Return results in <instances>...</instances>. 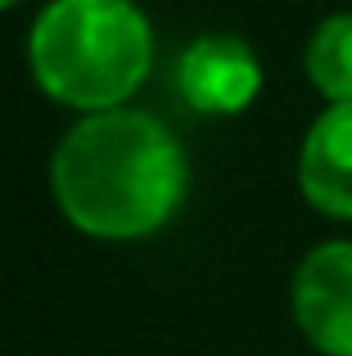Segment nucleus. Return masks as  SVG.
Returning a JSON list of instances; mask_svg holds the SVG:
<instances>
[{
    "mask_svg": "<svg viewBox=\"0 0 352 356\" xmlns=\"http://www.w3.org/2000/svg\"><path fill=\"white\" fill-rule=\"evenodd\" d=\"M63 217L95 239H141L181 208L190 163L159 118L109 108L81 118L50 163Z\"/></svg>",
    "mask_w": 352,
    "mask_h": 356,
    "instance_id": "1",
    "label": "nucleus"
},
{
    "mask_svg": "<svg viewBox=\"0 0 352 356\" xmlns=\"http://www.w3.org/2000/svg\"><path fill=\"white\" fill-rule=\"evenodd\" d=\"M32 77L68 108H118L154 63L150 18L131 0H50L27 41Z\"/></svg>",
    "mask_w": 352,
    "mask_h": 356,
    "instance_id": "2",
    "label": "nucleus"
},
{
    "mask_svg": "<svg viewBox=\"0 0 352 356\" xmlns=\"http://www.w3.org/2000/svg\"><path fill=\"white\" fill-rule=\"evenodd\" d=\"M294 321L321 356H352V239L317 243L298 261Z\"/></svg>",
    "mask_w": 352,
    "mask_h": 356,
    "instance_id": "3",
    "label": "nucleus"
},
{
    "mask_svg": "<svg viewBox=\"0 0 352 356\" xmlns=\"http://www.w3.org/2000/svg\"><path fill=\"white\" fill-rule=\"evenodd\" d=\"M176 90L185 104L199 113H244L262 90V63H257L253 45L239 36L212 32L199 36L176 63Z\"/></svg>",
    "mask_w": 352,
    "mask_h": 356,
    "instance_id": "4",
    "label": "nucleus"
},
{
    "mask_svg": "<svg viewBox=\"0 0 352 356\" xmlns=\"http://www.w3.org/2000/svg\"><path fill=\"white\" fill-rule=\"evenodd\" d=\"M298 190L317 212L352 221V104H330L298 154Z\"/></svg>",
    "mask_w": 352,
    "mask_h": 356,
    "instance_id": "5",
    "label": "nucleus"
},
{
    "mask_svg": "<svg viewBox=\"0 0 352 356\" xmlns=\"http://www.w3.org/2000/svg\"><path fill=\"white\" fill-rule=\"evenodd\" d=\"M307 81L330 104H352V14H330L307 36Z\"/></svg>",
    "mask_w": 352,
    "mask_h": 356,
    "instance_id": "6",
    "label": "nucleus"
},
{
    "mask_svg": "<svg viewBox=\"0 0 352 356\" xmlns=\"http://www.w3.org/2000/svg\"><path fill=\"white\" fill-rule=\"evenodd\" d=\"M9 5H18V0H0V9H9Z\"/></svg>",
    "mask_w": 352,
    "mask_h": 356,
    "instance_id": "7",
    "label": "nucleus"
}]
</instances>
